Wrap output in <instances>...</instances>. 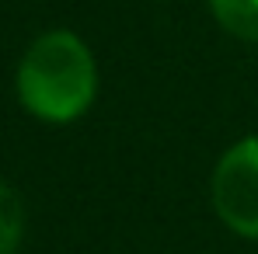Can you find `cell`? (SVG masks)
<instances>
[{
	"label": "cell",
	"instance_id": "1",
	"mask_svg": "<svg viewBox=\"0 0 258 254\" xmlns=\"http://www.w3.org/2000/svg\"><path fill=\"white\" fill-rule=\"evenodd\" d=\"M98 59L74 28H45L14 66V98L42 126H74L98 101Z\"/></svg>",
	"mask_w": 258,
	"mask_h": 254
},
{
	"label": "cell",
	"instance_id": "2",
	"mask_svg": "<svg viewBox=\"0 0 258 254\" xmlns=\"http://www.w3.org/2000/svg\"><path fill=\"white\" fill-rule=\"evenodd\" d=\"M210 206L220 226L258 244V132L234 139L210 171Z\"/></svg>",
	"mask_w": 258,
	"mask_h": 254
},
{
	"label": "cell",
	"instance_id": "3",
	"mask_svg": "<svg viewBox=\"0 0 258 254\" xmlns=\"http://www.w3.org/2000/svg\"><path fill=\"white\" fill-rule=\"evenodd\" d=\"M216 28L237 42L258 45V0H206Z\"/></svg>",
	"mask_w": 258,
	"mask_h": 254
},
{
	"label": "cell",
	"instance_id": "4",
	"mask_svg": "<svg viewBox=\"0 0 258 254\" xmlns=\"http://www.w3.org/2000/svg\"><path fill=\"white\" fill-rule=\"evenodd\" d=\"M25 226H28V212L25 199L14 185L0 181V254H18L25 244Z\"/></svg>",
	"mask_w": 258,
	"mask_h": 254
}]
</instances>
